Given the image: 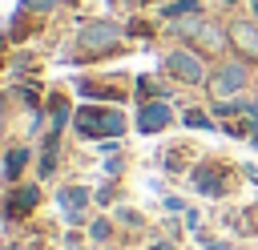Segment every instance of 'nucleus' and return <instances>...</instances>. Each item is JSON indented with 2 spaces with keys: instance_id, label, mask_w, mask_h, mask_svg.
I'll use <instances>...</instances> for the list:
<instances>
[{
  "instance_id": "nucleus-4",
  "label": "nucleus",
  "mask_w": 258,
  "mask_h": 250,
  "mask_svg": "<svg viewBox=\"0 0 258 250\" xmlns=\"http://www.w3.org/2000/svg\"><path fill=\"white\" fill-rule=\"evenodd\" d=\"M165 125H169V105H165V101L145 105L141 117H137V129H141V133H157V129H165Z\"/></svg>"
},
{
  "instance_id": "nucleus-3",
  "label": "nucleus",
  "mask_w": 258,
  "mask_h": 250,
  "mask_svg": "<svg viewBox=\"0 0 258 250\" xmlns=\"http://www.w3.org/2000/svg\"><path fill=\"white\" fill-rule=\"evenodd\" d=\"M246 85V69L242 65H226V69H218V77H214V93L218 97H230V93H238Z\"/></svg>"
},
{
  "instance_id": "nucleus-8",
  "label": "nucleus",
  "mask_w": 258,
  "mask_h": 250,
  "mask_svg": "<svg viewBox=\"0 0 258 250\" xmlns=\"http://www.w3.org/2000/svg\"><path fill=\"white\" fill-rule=\"evenodd\" d=\"M28 161V149H12L8 153V181H16L20 177V165Z\"/></svg>"
},
{
  "instance_id": "nucleus-10",
  "label": "nucleus",
  "mask_w": 258,
  "mask_h": 250,
  "mask_svg": "<svg viewBox=\"0 0 258 250\" xmlns=\"http://www.w3.org/2000/svg\"><path fill=\"white\" fill-rule=\"evenodd\" d=\"M185 125H198V129H210V121H206V117H202V113H194V109H189V113H185Z\"/></svg>"
},
{
  "instance_id": "nucleus-9",
  "label": "nucleus",
  "mask_w": 258,
  "mask_h": 250,
  "mask_svg": "<svg viewBox=\"0 0 258 250\" xmlns=\"http://www.w3.org/2000/svg\"><path fill=\"white\" fill-rule=\"evenodd\" d=\"M185 12H198V0H181V4L161 8V16H185Z\"/></svg>"
},
{
  "instance_id": "nucleus-7",
  "label": "nucleus",
  "mask_w": 258,
  "mask_h": 250,
  "mask_svg": "<svg viewBox=\"0 0 258 250\" xmlns=\"http://www.w3.org/2000/svg\"><path fill=\"white\" fill-rule=\"evenodd\" d=\"M234 40L246 48V52H258V32L250 24H234Z\"/></svg>"
},
{
  "instance_id": "nucleus-13",
  "label": "nucleus",
  "mask_w": 258,
  "mask_h": 250,
  "mask_svg": "<svg viewBox=\"0 0 258 250\" xmlns=\"http://www.w3.org/2000/svg\"><path fill=\"white\" fill-rule=\"evenodd\" d=\"M254 16H258V0H254Z\"/></svg>"
},
{
  "instance_id": "nucleus-2",
  "label": "nucleus",
  "mask_w": 258,
  "mask_h": 250,
  "mask_svg": "<svg viewBox=\"0 0 258 250\" xmlns=\"http://www.w3.org/2000/svg\"><path fill=\"white\" fill-rule=\"evenodd\" d=\"M165 69L173 73V77H181V81H202V60L194 56V52H169L165 56Z\"/></svg>"
},
{
  "instance_id": "nucleus-14",
  "label": "nucleus",
  "mask_w": 258,
  "mask_h": 250,
  "mask_svg": "<svg viewBox=\"0 0 258 250\" xmlns=\"http://www.w3.org/2000/svg\"><path fill=\"white\" fill-rule=\"evenodd\" d=\"M125 4H137V0H125Z\"/></svg>"
},
{
  "instance_id": "nucleus-11",
  "label": "nucleus",
  "mask_w": 258,
  "mask_h": 250,
  "mask_svg": "<svg viewBox=\"0 0 258 250\" xmlns=\"http://www.w3.org/2000/svg\"><path fill=\"white\" fill-rule=\"evenodd\" d=\"M28 4H36V8H52V0H28Z\"/></svg>"
},
{
  "instance_id": "nucleus-5",
  "label": "nucleus",
  "mask_w": 258,
  "mask_h": 250,
  "mask_svg": "<svg viewBox=\"0 0 258 250\" xmlns=\"http://www.w3.org/2000/svg\"><path fill=\"white\" fill-rule=\"evenodd\" d=\"M113 40H117V28L105 24V20H101V24H89V28L81 32V44H85V48H109Z\"/></svg>"
},
{
  "instance_id": "nucleus-12",
  "label": "nucleus",
  "mask_w": 258,
  "mask_h": 250,
  "mask_svg": "<svg viewBox=\"0 0 258 250\" xmlns=\"http://www.w3.org/2000/svg\"><path fill=\"white\" fill-rule=\"evenodd\" d=\"M254 149H258V133H254Z\"/></svg>"
},
{
  "instance_id": "nucleus-6",
  "label": "nucleus",
  "mask_w": 258,
  "mask_h": 250,
  "mask_svg": "<svg viewBox=\"0 0 258 250\" xmlns=\"http://www.w3.org/2000/svg\"><path fill=\"white\" fill-rule=\"evenodd\" d=\"M36 198H40V194H36L32 185H24V190H16V194L8 198V214L16 218V214H24V210H32V206H36Z\"/></svg>"
},
{
  "instance_id": "nucleus-1",
  "label": "nucleus",
  "mask_w": 258,
  "mask_h": 250,
  "mask_svg": "<svg viewBox=\"0 0 258 250\" xmlns=\"http://www.w3.org/2000/svg\"><path fill=\"white\" fill-rule=\"evenodd\" d=\"M77 129H81L85 137H93V133L117 137V133L125 129V121H121V113H117V109H85V113L77 117Z\"/></svg>"
}]
</instances>
